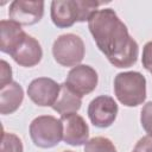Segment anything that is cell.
Here are the masks:
<instances>
[{
    "label": "cell",
    "instance_id": "cell-1",
    "mask_svg": "<svg viewBox=\"0 0 152 152\" xmlns=\"http://www.w3.org/2000/svg\"><path fill=\"white\" fill-rule=\"evenodd\" d=\"M88 28L99 50L110 64L116 68H129L137 63L138 43L114 10L102 8L94 12L88 20Z\"/></svg>",
    "mask_w": 152,
    "mask_h": 152
},
{
    "label": "cell",
    "instance_id": "cell-2",
    "mask_svg": "<svg viewBox=\"0 0 152 152\" xmlns=\"http://www.w3.org/2000/svg\"><path fill=\"white\" fill-rule=\"evenodd\" d=\"M103 4L104 2L86 0H55L50 7L51 20L57 27L66 28L76 21H88L91 14Z\"/></svg>",
    "mask_w": 152,
    "mask_h": 152
},
{
    "label": "cell",
    "instance_id": "cell-3",
    "mask_svg": "<svg viewBox=\"0 0 152 152\" xmlns=\"http://www.w3.org/2000/svg\"><path fill=\"white\" fill-rule=\"evenodd\" d=\"M114 93L124 106L137 107L146 100V78L139 71L119 72L114 78Z\"/></svg>",
    "mask_w": 152,
    "mask_h": 152
},
{
    "label": "cell",
    "instance_id": "cell-4",
    "mask_svg": "<svg viewBox=\"0 0 152 152\" xmlns=\"http://www.w3.org/2000/svg\"><path fill=\"white\" fill-rule=\"evenodd\" d=\"M30 137L40 148H51L63 140V124L52 115H40L30 124Z\"/></svg>",
    "mask_w": 152,
    "mask_h": 152
},
{
    "label": "cell",
    "instance_id": "cell-5",
    "mask_svg": "<svg viewBox=\"0 0 152 152\" xmlns=\"http://www.w3.org/2000/svg\"><path fill=\"white\" fill-rule=\"evenodd\" d=\"M86 46L82 38L74 33L61 34L52 45L55 61L63 66H76L84 58Z\"/></svg>",
    "mask_w": 152,
    "mask_h": 152
},
{
    "label": "cell",
    "instance_id": "cell-6",
    "mask_svg": "<svg viewBox=\"0 0 152 152\" xmlns=\"http://www.w3.org/2000/svg\"><path fill=\"white\" fill-rule=\"evenodd\" d=\"M119 108L115 100L108 95H100L93 99L88 106L90 122L99 128L109 127L116 119Z\"/></svg>",
    "mask_w": 152,
    "mask_h": 152
},
{
    "label": "cell",
    "instance_id": "cell-7",
    "mask_svg": "<svg viewBox=\"0 0 152 152\" xmlns=\"http://www.w3.org/2000/svg\"><path fill=\"white\" fill-rule=\"evenodd\" d=\"M99 82L96 70L87 64H78L74 66L65 80V84L78 96H84L95 90Z\"/></svg>",
    "mask_w": 152,
    "mask_h": 152
},
{
    "label": "cell",
    "instance_id": "cell-8",
    "mask_svg": "<svg viewBox=\"0 0 152 152\" xmlns=\"http://www.w3.org/2000/svg\"><path fill=\"white\" fill-rule=\"evenodd\" d=\"M61 84L49 77H38L27 87V95L33 103L40 107H52L58 99Z\"/></svg>",
    "mask_w": 152,
    "mask_h": 152
},
{
    "label": "cell",
    "instance_id": "cell-9",
    "mask_svg": "<svg viewBox=\"0 0 152 152\" xmlns=\"http://www.w3.org/2000/svg\"><path fill=\"white\" fill-rule=\"evenodd\" d=\"M44 15V1H28L15 0L12 1L8 10L10 20L18 23L19 25L28 26L34 25Z\"/></svg>",
    "mask_w": 152,
    "mask_h": 152
},
{
    "label": "cell",
    "instance_id": "cell-10",
    "mask_svg": "<svg viewBox=\"0 0 152 152\" xmlns=\"http://www.w3.org/2000/svg\"><path fill=\"white\" fill-rule=\"evenodd\" d=\"M63 124V141L71 146H81L88 141L89 127L86 120L76 114L69 113L61 115Z\"/></svg>",
    "mask_w": 152,
    "mask_h": 152
},
{
    "label": "cell",
    "instance_id": "cell-11",
    "mask_svg": "<svg viewBox=\"0 0 152 152\" xmlns=\"http://www.w3.org/2000/svg\"><path fill=\"white\" fill-rule=\"evenodd\" d=\"M27 33L21 28V25L13 20L2 19L0 21V50L10 56L20 46V44L26 38Z\"/></svg>",
    "mask_w": 152,
    "mask_h": 152
},
{
    "label": "cell",
    "instance_id": "cell-12",
    "mask_svg": "<svg viewBox=\"0 0 152 152\" xmlns=\"http://www.w3.org/2000/svg\"><path fill=\"white\" fill-rule=\"evenodd\" d=\"M11 57L17 64L25 68H31L40 62L43 57V50L39 42L34 37L27 34L20 46L11 55Z\"/></svg>",
    "mask_w": 152,
    "mask_h": 152
},
{
    "label": "cell",
    "instance_id": "cell-13",
    "mask_svg": "<svg viewBox=\"0 0 152 152\" xmlns=\"http://www.w3.org/2000/svg\"><path fill=\"white\" fill-rule=\"evenodd\" d=\"M24 100V90L18 82H11L0 88V113L2 115L14 113Z\"/></svg>",
    "mask_w": 152,
    "mask_h": 152
},
{
    "label": "cell",
    "instance_id": "cell-14",
    "mask_svg": "<svg viewBox=\"0 0 152 152\" xmlns=\"http://www.w3.org/2000/svg\"><path fill=\"white\" fill-rule=\"evenodd\" d=\"M81 104L82 97L75 94L64 82L61 84V91L57 101L52 106V109L61 115H64L69 113H76L81 108Z\"/></svg>",
    "mask_w": 152,
    "mask_h": 152
},
{
    "label": "cell",
    "instance_id": "cell-15",
    "mask_svg": "<svg viewBox=\"0 0 152 152\" xmlns=\"http://www.w3.org/2000/svg\"><path fill=\"white\" fill-rule=\"evenodd\" d=\"M84 152H116V147L106 137H94L84 144Z\"/></svg>",
    "mask_w": 152,
    "mask_h": 152
},
{
    "label": "cell",
    "instance_id": "cell-16",
    "mask_svg": "<svg viewBox=\"0 0 152 152\" xmlns=\"http://www.w3.org/2000/svg\"><path fill=\"white\" fill-rule=\"evenodd\" d=\"M1 152H24L20 138L13 133L4 131L1 137Z\"/></svg>",
    "mask_w": 152,
    "mask_h": 152
},
{
    "label": "cell",
    "instance_id": "cell-17",
    "mask_svg": "<svg viewBox=\"0 0 152 152\" xmlns=\"http://www.w3.org/2000/svg\"><path fill=\"white\" fill-rule=\"evenodd\" d=\"M140 122L147 135L152 137V101L146 102L140 112Z\"/></svg>",
    "mask_w": 152,
    "mask_h": 152
},
{
    "label": "cell",
    "instance_id": "cell-18",
    "mask_svg": "<svg viewBox=\"0 0 152 152\" xmlns=\"http://www.w3.org/2000/svg\"><path fill=\"white\" fill-rule=\"evenodd\" d=\"M142 66L152 74V40L147 42L142 48V57H141Z\"/></svg>",
    "mask_w": 152,
    "mask_h": 152
},
{
    "label": "cell",
    "instance_id": "cell-19",
    "mask_svg": "<svg viewBox=\"0 0 152 152\" xmlns=\"http://www.w3.org/2000/svg\"><path fill=\"white\" fill-rule=\"evenodd\" d=\"M13 82L12 81V68L5 61L1 59V76H0V88Z\"/></svg>",
    "mask_w": 152,
    "mask_h": 152
},
{
    "label": "cell",
    "instance_id": "cell-20",
    "mask_svg": "<svg viewBox=\"0 0 152 152\" xmlns=\"http://www.w3.org/2000/svg\"><path fill=\"white\" fill-rule=\"evenodd\" d=\"M135 152H152V137L145 135L138 140L134 146Z\"/></svg>",
    "mask_w": 152,
    "mask_h": 152
},
{
    "label": "cell",
    "instance_id": "cell-21",
    "mask_svg": "<svg viewBox=\"0 0 152 152\" xmlns=\"http://www.w3.org/2000/svg\"><path fill=\"white\" fill-rule=\"evenodd\" d=\"M63 152H74V151H63Z\"/></svg>",
    "mask_w": 152,
    "mask_h": 152
},
{
    "label": "cell",
    "instance_id": "cell-22",
    "mask_svg": "<svg viewBox=\"0 0 152 152\" xmlns=\"http://www.w3.org/2000/svg\"><path fill=\"white\" fill-rule=\"evenodd\" d=\"M133 152H135V151H133Z\"/></svg>",
    "mask_w": 152,
    "mask_h": 152
}]
</instances>
